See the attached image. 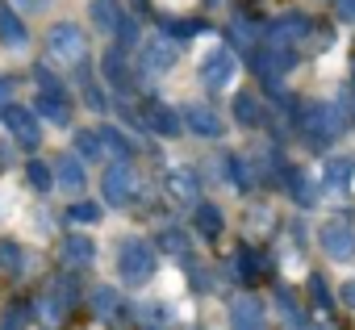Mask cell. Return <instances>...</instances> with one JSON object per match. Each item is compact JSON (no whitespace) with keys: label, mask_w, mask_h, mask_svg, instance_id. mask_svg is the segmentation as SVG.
<instances>
[{"label":"cell","mask_w":355,"mask_h":330,"mask_svg":"<svg viewBox=\"0 0 355 330\" xmlns=\"http://www.w3.org/2000/svg\"><path fill=\"white\" fill-rule=\"evenodd\" d=\"M46 55L55 63H63V67H84L88 63V38H84V30L71 26V21H55L46 30Z\"/></svg>","instance_id":"cell-1"},{"label":"cell","mask_w":355,"mask_h":330,"mask_svg":"<svg viewBox=\"0 0 355 330\" xmlns=\"http://www.w3.org/2000/svg\"><path fill=\"white\" fill-rule=\"evenodd\" d=\"M301 130H305L309 146L322 150V146L338 142V134H343V109L338 105H326V101H313V105L301 109Z\"/></svg>","instance_id":"cell-2"},{"label":"cell","mask_w":355,"mask_h":330,"mask_svg":"<svg viewBox=\"0 0 355 330\" xmlns=\"http://www.w3.org/2000/svg\"><path fill=\"white\" fill-rule=\"evenodd\" d=\"M117 272H121V280H125V284H146V280L155 276V251H150L146 243H138V238L121 243Z\"/></svg>","instance_id":"cell-3"},{"label":"cell","mask_w":355,"mask_h":330,"mask_svg":"<svg viewBox=\"0 0 355 330\" xmlns=\"http://www.w3.org/2000/svg\"><path fill=\"white\" fill-rule=\"evenodd\" d=\"M0 117H5V125L13 130V138H17V146H26V150H34L42 138H38V113L34 109H21V105H0Z\"/></svg>","instance_id":"cell-4"},{"label":"cell","mask_w":355,"mask_h":330,"mask_svg":"<svg viewBox=\"0 0 355 330\" xmlns=\"http://www.w3.org/2000/svg\"><path fill=\"white\" fill-rule=\"evenodd\" d=\"M318 243H322V251L330 255V259H355V234H351V226L347 222H338V218H330V222H322V230H318Z\"/></svg>","instance_id":"cell-5"},{"label":"cell","mask_w":355,"mask_h":330,"mask_svg":"<svg viewBox=\"0 0 355 330\" xmlns=\"http://www.w3.org/2000/svg\"><path fill=\"white\" fill-rule=\"evenodd\" d=\"M251 55H255V71L263 84H280V76L297 63V55L288 46H272V42H263V51H251Z\"/></svg>","instance_id":"cell-6"},{"label":"cell","mask_w":355,"mask_h":330,"mask_svg":"<svg viewBox=\"0 0 355 330\" xmlns=\"http://www.w3.org/2000/svg\"><path fill=\"white\" fill-rule=\"evenodd\" d=\"M138 55H142V67L146 71H171L175 59H180V46H175L171 34H159V38H146L138 46Z\"/></svg>","instance_id":"cell-7"},{"label":"cell","mask_w":355,"mask_h":330,"mask_svg":"<svg viewBox=\"0 0 355 330\" xmlns=\"http://www.w3.org/2000/svg\"><path fill=\"white\" fill-rule=\"evenodd\" d=\"M134 184H138V176L130 172V163H113V168L105 172V180H101V193H105L109 205H130Z\"/></svg>","instance_id":"cell-8"},{"label":"cell","mask_w":355,"mask_h":330,"mask_svg":"<svg viewBox=\"0 0 355 330\" xmlns=\"http://www.w3.org/2000/svg\"><path fill=\"white\" fill-rule=\"evenodd\" d=\"M305 38H309V17H301V13H288V17H280L263 30V42H272V46H293V42H305Z\"/></svg>","instance_id":"cell-9"},{"label":"cell","mask_w":355,"mask_h":330,"mask_svg":"<svg viewBox=\"0 0 355 330\" xmlns=\"http://www.w3.org/2000/svg\"><path fill=\"white\" fill-rule=\"evenodd\" d=\"M239 76V63H234V55L230 51H218V55H209L205 63H201V84L205 88H214V92H222V88H230V80Z\"/></svg>","instance_id":"cell-10"},{"label":"cell","mask_w":355,"mask_h":330,"mask_svg":"<svg viewBox=\"0 0 355 330\" xmlns=\"http://www.w3.org/2000/svg\"><path fill=\"white\" fill-rule=\"evenodd\" d=\"M167 197L175 205H197L201 201V176L193 168H171L167 172Z\"/></svg>","instance_id":"cell-11"},{"label":"cell","mask_w":355,"mask_h":330,"mask_svg":"<svg viewBox=\"0 0 355 330\" xmlns=\"http://www.w3.org/2000/svg\"><path fill=\"white\" fill-rule=\"evenodd\" d=\"M184 121H189V130L193 134H201V138H222V117L214 113V109H205V105H189L184 109Z\"/></svg>","instance_id":"cell-12"},{"label":"cell","mask_w":355,"mask_h":330,"mask_svg":"<svg viewBox=\"0 0 355 330\" xmlns=\"http://www.w3.org/2000/svg\"><path fill=\"white\" fill-rule=\"evenodd\" d=\"M230 322L234 326H247V330H255V326H263V301L259 297H234L230 301Z\"/></svg>","instance_id":"cell-13"},{"label":"cell","mask_w":355,"mask_h":330,"mask_svg":"<svg viewBox=\"0 0 355 330\" xmlns=\"http://www.w3.org/2000/svg\"><path fill=\"white\" fill-rule=\"evenodd\" d=\"M101 71H105V80H109V84H113L117 92H130V88H134V80H130V63H125V51H121V46L105 55Z\"/></svg>","instance_id":"cell-14"},{"label":"cell","mask_w":355,"mask_h":330,"mask_svg":"<svg viewBox=\"0 0 355 330\" xmlns=\"http://www.w3.org/2000/svg\"><path fill=\"white\" fill-rule=\"evenodd\" d=\"M88 17H92V26H96V30L113 34V30H117V21H121L125 13H121V0H92V5H88Z\"/></svg>","instance_id":"cell-15"},{"label":"cell","mask_w":355,"mask_h":330,"mask_svg":"<svg viewBox=\"0 0 355 330\" xmlns=\"http://www.w3.org/2000/svg\"><path fill=\"white\" fill-rule=\"evenodd\" d=\"M51 172H55V180H59L67 193H80V189H84V180H88V176H84V163H80V159H71V155H63Z\"/></svg>","instance_id":"cell-16"},{"label":"cell","mask_w":355,"mask_h":330,"mask_svg":"<svg viewBox=\"0 0 355 330\" xmlns=\"http://www.w3.org/2000/svg\"><path fill=\"white\" fill-rule=\"evenodd\" d=\"M101 134V150H109L117 163H130V155H134V142L121 134V130H113V125H105V130H96Z\"/></svg>","instance_id":"cell-17"},{"label":"cell","mask_w":355,"mask_h":330,"mask_svg":"<svg viewBox=\"0 0 355 330\" xmlns=\"http://www.w3.org/2000/svg\"><path fill=\"white\" fill-rule=\"evenodd\" d=\"M71 301H76V284H71V280H59V284L51 288V297L42 301V309H46V318H63V313L71 309Z\"/></svg>","instance_id":"cell-18"},{"label":"cell","mask_w":355,"mask_h":330,"mask_svg":"<svg viewBox=\"0 0 355 330\" xmlns=\"http://www.w3.org/2000/svg\"><path fill=\"white\" fill-rule=\"evenodd\" d=\"M0 38H5L13 51H21L26 42H30V34H26V26H21V17L13 13V9H0Z\"/></svg>","instance_id":"cell-19"},{"label":"cell","mask_w":355,"mask_h":330,"mask_svg":"<svg viewBox=\"0 0 355 330\" xmlns=\"http://www.w3.org/2000/svg\"><path fill=\"white\" fill-rule=\"evenodd\" d=\"M59 255H63V263H71V268H88V263L96 259V247H92L88 238H67Z\"/></svg>","instance_id":"cell-20"},{"label":"cell","mask_w":355,"mask_h":330,"mask_svg":"<svg viewBox=\"0 0 355 330\" xmlns=\"http://www.w3.org/2000/svg\"><path fill=\"white\" fill-rule=\"evenodd\" d=\"M230 38H234L243 51H255L263 34H259V26H255V21H247V17H234V21H230Z\"/></svg>","instance_id":"cell-21"},{"label":"cell","mask_w":355,"mask_h":330,"mask_svg":"<svg viewBox=\"0 0 355 330\" xmlns=\"http://www.w3.org/2000/svg\"><path fill=\"white\" fill-rule=\"evenodd\" d=\"M38 113H42L46 121H55V125H67V121H71L63 96H42V92H38Z\"/></svg>","instance_id":"cell-22"},{"label":"cell","mask_w":355,"mask_h":330,"mask_svg":"<svg viewBox=\"0 0 355 330\" xmlns=\"http://www.w3.org/2000/svg\"><path fill=\"white\" fill-rule=\"evenodd\" d=\"M197 230H201L205 238H218V234H222V209L197 201Z\"/></svg>","instance_id":"cell-23"},{"label":"cell","mask_w":355,"mask_h":330,"mask_svg":"<svg viewBox=\"0 0 355 330\" xmlns=\"http://www.w3.org/2000/svg\"><path fill=\"white\" fill-rule=\"evenodd\" d=\"M26 180H30V189H38V193H46V189L55 184V172L46 168V163H42V159H30V163H26Z\"/></svg>","instance_id":"cell-24"},{"label":"cell","mask_w":355,"mask_h":330,"mask_svg":"<svg viewBox=\"0 0 355 330\" xmlns=\"http://www.w3.org/2000/svg\"><path fill=\"white\" fill-rule=\"evenodd\" d=\"M234 272H239V280H247V284H251V280H259V276H263V259H259L255 251H243V255L234 259Z\"/></svg>","instance_id":"cell-25"},{"label":"cell","mask_w":355,"mask_h":330,"mask_svg":"<svg viewBox=\"0 0 355 330\" xmlns=\"http://www.w3.org/2000/svg\"><path fill=\"white\" fill-rule=\"evenodd\" d=\"M117 309H121V297H117L113 288H96V293H92V313H96V318H113Z\"/></svg>","instance_id":"cell-26"},{"label":"cell","mask_w":355,"mask_h":330,"mask_svg":"<svg viewBox=\"0 0 355 330\" xmlns=\"http://www.w3.org/2000/svg\"><path fill=\"white\" fill-rule=\"evenodd\" d=\"M276 305L284 309V318H288L293 326H305V322H309V313H305V309L297 305V297H293L288 288H276Z\"/></svg>","instance_id":"cell-27"},{"label":"cell","mask_w":355,"mask_h":330,"mask_svg":"<svg viewBox=\"0 0 355 330\" xmlns=\"http://www.w3.org/2000/svg\"><path fill=\"white\" fill-rule=\"evenodd\" d=\"M146 117H150V125L159 130V134H180V121H175V113L171 109H163V105H155V109H146Z\"/></svg>","instance_id":"cell-28"},{"label":"cell","mask_w":355,"mask_h":330,"mask_svg":"<svg viewBox=\"0 0 355 330\" xmlns=\"http://www.w3.org/2000/svg\"><path fill=\"white\" fill-rule=\"evenodd\" d=\"M159 243H163V251H167V255H175V259H189V251H193L184 230H163V238H159Z\"/></svg>","instance_id":"cell-29"},{"label":"cell","mask_w":355,"mask_h":330,"mask_svg":"<svg viewBox=\"0 0 355 330\" xmlns=\"http://www.w3.org/2000/svg\"><path fill=\"white\" fill-rule=\"evenodd\" d=\"M234 117H239L243 125H259V105H255V96L239 92V96H234Z\"/></svg>","instance_id":"cell-30"},{"label":"cell","mask_w":355,"mask_h":330,"mask_svg":"<svg viewBox=\"0 0 355 330\" xmlns=\"http://www.w3.org/2000/svg\"><path fill=\"white\" fill-rule=\"evenodd\" d=\"M113 34H117V46H121V51H134V46L142 42V38H138V21H134V17H121Z\"/></svg>","instance_id":"cell-31"},{"label":"cell","mask_w":355,"mask_h":330,"mask_svg":"<svg viewBox=\"0 0 355 330\" xmlns=\"http://www.w3.org/2000/svg\"><path fill=\"white\" fill-rule=\"evenodd\" d=\"M76 150H80L84 159L105 155V150H101V134H96V130H76Z\"/></svg>","instance_id":"cell-32"},{"label":"cell","mask_w":355,"mask_h":330,"mask_svg":"<svg viewBox=\"0 0 355 330\" xmlns=\"http://www.w3.org/2000/svg\"><path fill=\"white\" fill-rule=\"evenodd\" d=\"M34 84H38V92H42V96H63V101H67V88H63L46 67H38V71H34Z\"/></svg>","instance_id":"cell-33"},{"label":"cell","mask_w":355,"mask_h":330,"mask_svg":"<svg viewBox=\"0 0 355 330\" xmlns=\"http://www.w3.org/2000/svg\"><path fill=\"white\" fill-rule=\"evenodd\" d=\"M284 180H288V189H293V197H297V205H313V184H309V180H301L297 172H288Z\"/></svg>","instance_id":"cell-34"},{"label":"cell","mask_w":355,"mask_h":330,"mask_svg":"<svg viewBox=\"0 0 355 330\" xmlns=\"http://www.w3.org/2000/svg\"><path fill=\"white\" fill-rule=\"evenodd\" d=\"M71 222H84V226H92V222H101V205H92V201H76L71 209Z\"/></svg>","instance_id":"cell-35"},{"label":"cell","mask_w":355,"mask_h":330,"mask_svg":"<svg viewBox=\"0 0 355 330\" xmlns=\"http://www.w3.org/2000/svg\"><path fill=\"white\" fill-rule=\"evenodd\" d=\"M230 184H234L239 193H247V189H251V168H247L243 159H230Z\"/></svg>","instance_id":"cell-36"},{"label":"cell","mask_w":355,"mask_h":330,"mask_svg":"<svg viewBox=\"0 0 355 330\" xmlns=\"http://www.w3.org/2000/svg\"><path fill=\"white\" fill-rule=\"evenodd\" d=\"M163 30L171 38H193V34H201V21H163Z\"/></svg>","instance_id":"cell-37"},{"label":"cell","mask_w":355,"mask_h":330,"mask_svg":"<svg viewBox=\"0 0 355 330\" xmlns=\"http://www.w3.org/2000/svg\"><path fill=\"white\" fill-rule=\"evenodd\" d=\"M309 288H313V301H318L322 309H334V301H330V288H326V280H322V276H309Z\"/></svg>","instance_id":"cell-38"},{"label":"cell","mask_w":355,"mask_h":330,"mask_svg":"<svg viewBox=\"0 0 355 330\" xmlns=\"http://www.w3.org/2000/svg\"><path fill=\"white\" fill-rule=\"evenodd\" d=\"M0 263H5L9 272H21V251L13 243H0Z\"/></svg>","instance_id":"cell-39"},{"label":"cell","mask_w":355,"mask_h":330,"mask_svg":"<svg viewBox=\"0 0 355 330\" xmlns=\"http://www.w3.org/2000/svg\"><path fill=\"white\" fill-rule=\"evenodd\" d=\"M347 172H351V163H347V159H343V163H330V184H334V189H347V184H351Z\"/></svg>","instance_id":"cell-40"},{"label":"cell","mask_w":355,"mask_h":330,"mask_svg":"<svg viewBox=\"0 0 355 330\" xmlns=\"http://www.w3.org/2000/svg\"><path fill=\"white\" fill-rule=\"evenodd\" d=\"M142 309H146V313H142L146 322H171V313H167L163 305H142Z\"/></svg>","instance_id":"cell-41"},{"label":"cell","mask_w":355,"mask_h":330,"mask_svg":"<svg viewBox=\"0 0 355 330\" xmlns=\"http://www.w3.org/2000/svg\"><path fill=\"white\" fill-rule=\"evenodd\" d=\"M334 13L343 21H355V0H334Z\"/></svg>","instance_id":"cell-42"},{"label":"cell","mask_w":355,"mask_h":330,"mask_svg":"<svg viewBox=\"0 0 355 330\" xmlns=\"http://www.w3.org/2000/svg\"><path fill=\"white\" fill-rule=\"evenodd\" d=\"M84 96H88V105H92V109H101V113H105V101H101V92H96V88H92V84H88V88H84Z\"/></svg>","instance_id":"cell-43"},{"label":"cell","mask_w":355,"mask_h":330,"mask_svg":"<svg viewBox=\"0 0 355 330\" xmlns=\"http://www.w3.org/2000/svg\"><path fill=\"white\" fill-rule=\"evenodd\" d=\"M13 96V80H5V76H0V105H5Z\"/></svg>","instance_id":"cell-44"},{"label":"cell","mask_w":355,"mask_h":330,"mask_svg":"<svg viewBox=\"0 0 355 330\" xmlns=\"http://www.w3.org/2000/svg\"><path fill=\"white\" fill-rule=\"evenodd\" d=\"M51 0H21V9H46Z\"/></svg>","instance_id":"cell-45"},{"label":"cell","mask_w":355,"mask_h":330,"mask_svg":"<svg viewBox=\"0 0 355 330\" xmlns=\"http://www.w3.org/2000/svg\"><path fill=\"white\" fill-rule=\"evenodd\" d=\"M343 301H347V305H355V280H351V284L343 288Z\"/></svg>","instance_id":"cell-46"}]
</instances>
